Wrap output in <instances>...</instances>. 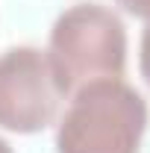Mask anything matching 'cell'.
<instances>
[{
	"mask_svg": "<svg viewBox=\"0 0 150 153\" xmlns=\"http://www.w3.org/2000/svg\"><path fill=\"white\" fill-rule=\"evenodd\" d=\"M147 103L124 79H97L71 94L56 127V153H138Z\"/></svg>",
	"mask_w": 150,
	"mask_h": 153,
	"instance_id": "6da1fadb",
	"label": "cell"
},
{
	"mask_svg": "<svg viewBox=\"0 0 150 153\" xmlns=\"http://www.w3.org/2000/svg\"><path fill=\"white\" fill-rule=\"evenodd\" d=\"M47 56L68 97L97 79H121L127 65V27L109 6L74 3L50 27Z\"/></svg>",
	"mask_w": 150,
	"mask_h": 153,
	"instance_id": "7a4b0ae2",
	"label": "cell"
},
{
	"mask_svg": "<svg viewBox=\"0 0 150 153\" xmlns=\"http://www.w3.org/2000/svg\"><path fill=\"white\" fill-rule=\"evenodd\" d=\"M65 97L47 50L18 44L0 53V130L18 135L47 130Z\"/></svg>",
	"mask_w": 150,
	"mask_h": 153,
	"instance_id": "3957f363",
	"label": "cell"
},
{
	"mask_svg": "<svg viewBox=\"0 0 150 153\" xmlns=\"http://www.w3.org/2000/svg\"><path fill=\"white\" fill-rule=\"evenodd\" d=\"M138 68L141 76L150 85V21H144V33H141V47H138Z\"/></svg>",
	"mask_w": 150,
	"mask_h": 153,
	"instance_id": "277c9868",
	"label": "cell"
},
{
	"mask_svg": "<svg viewBox=\"0 0 150 153\" xmlns=\"http://www.w3.org/2000/svg\"><path fill=\"white\" fill-rule=\"evenodd\" d=\"M124 12H130L141 21H150V0H115Z\"/></svg>",
	"mask_w": 150,
	"mask_h": 153,
	"instance_id": "5b68a950",
	"label": "cell"
},
{
	"mask_svg": "<svg viewBox=\"0 0 150 153\" xmlns=\"http://www.w3.org/2000/svg\"><path fill=\"white\" fill-rule=\"evenodd\" d=\"M0 153H15L12 147H9V141H6V138H0Z\"/></svg>",
	"mask_w": 150,
	"mask_h": 153,
	"instance_id": "8992f818",
	"label": "cell"
}]
</instances>
